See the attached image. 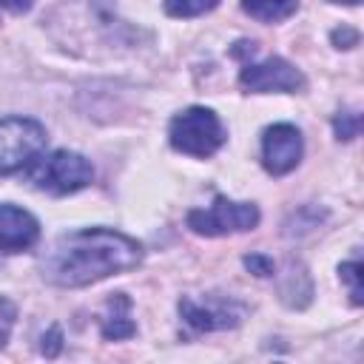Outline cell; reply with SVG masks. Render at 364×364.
<instances>
[{
  "label": "cell",
  "instance_id": "cell-1",
  "mask_svg": "<svg viewBox=\"0 0 364 364\" xmlns=\"http://www.w3.org/2000/svg\"><path fill=\"white\" fill-rule=\"evenodd\" d=\"M139 259L142 247L136 239L108 228H85L63 233L40 259V270L48 284L85 287L100 279L134 270Z\"/></svg>",
  "mask_w": 364,
  "mask_h": 364
},
{
  "label": "cell",
  "instance_id": "cell-2",
  "mask_svg": "<svg viewBox=\"0 0 364 364\" xmlns=\"http://www.w3.org/2000/svg\"><path fill=\"white\" fill-rule=\"evenodd\" d=\"M91 179H94L91 162L74 151H54L48 156H37L28 165V182L37 191H46L54 196L82 191L85 185H91Z\"/></svg>",
  "mask_w": 364,
  "mask_h": 364
},
{
  "label": "cell",
  "instance_id": "cell-3",
  "mask_svg": "<svg viewBox=\"0 0 364 364\" xmlns=\"http://www.w3.org/2000/svg\"><path fill=\"white\" fill-rule=\"evenodd\" d=\"M171 145L188 156H210L222 148L225 142V128L219 122V117L210 111V108H202V105H193V108H185L179 111L173 119H171Z\"/></svg>",
  "mask_w": 364,
  "mask_h": 364
},
{
  "label": "cell",
  "instance_id": "cell-4",
  "mask_svg": "<svg viewBox=\"0 0 364 364\" xmlns=\"http://www.w3.org/2000/svg\"><path fill=\"white\" fill-rule=\"evenodd\" d=\"M46 128L28 117L0 119V173L28 168L46 148Z\"/></svg>",
  "mask_w": 364,
  "mask_h": 364
},
{
  "label": "cell",
  "instance_id": "cell-5",
  "mask_svg": "<svg viewBox=\"0 0 364 364\" xmlns=\"http://www.w3.org/2000/svg\"><path fill=\"white\" fill-rule=\"evenodd\" d=\"M259 225V208L250 202H230L216 196L208 210H191L188 228L202 236H225L239 230H253Z\"/></svg>",
  "mask_w": 364,
  "mask_h": 364
},
{
  "label": "cell",
  "instance_id": "cell-6",
  "mask_svg": "<svg viewBox=\"0 0 364 364\" xmlns=\"http://www.w3.org/2000/svg\"><path fill=\"white\" fill-rule=\"evenodd\" d=\"M239 82L256 94H267V91L296 94L304 88V74L282 57H267L262 63H247L239 74Z\"/></svg>",
  "mask_w": 364,
  "mask_h": 364
},
{
  "label": "cell",
  "instance_id": "cell-7",
  "mask_svg": "<svg viewBox=\"0 0 364 364\" xmlns=\"http://www.w3.org/2000/svg\"><path fill=\"white\" fill-rule=\"evenodd\" d=\"M301 159V134L290 122H276L262 134V162L267 173H290Z\"/></svg>",
  "mask_w": 364,
  "mask_h": 364
},
{
  "label": "cell",
  "instance_id": "cell-8",
  "mask_svg": "<svg viewBox=\"0 0 364 364\" xmlns=\"http://www.w3.org/2000/svg\"><path fill=\"white\" fill-rule=\"evenodd\" d=\"M179 316L193 330H228L242 321V304L219 296H208L205 301L185 296L179 299Z\"/></svg>",
  "mask_w": 364,
  "mask_h": 364
},
{
  "label": "cell",
  "instance_id": "cell-9",
  "mask_svg": "<svg viewBox=\"0 0 364 364\" xmlns=\"http://www.w3.org/2000/svg\"><path fill=\"white\" fill-rule=\"evenodd\" d=\"M40 236L37 219L17 208V205H0V250L3 253H20L28 250Z\"/></svg>",
  "mask_w": 364,
  "mask_h": 364
},
{
  "label": "cell",
  "instance_id": "cell-10",
  "mask_svg": "<svg viewBox=\"0 0 364 364\" xmlns=\"http://www.w3.org/2000/svg\"><path fill=\"white\" fill-rule=\"evenodd\" d=\"M108 307H111V313H108L105 321H102V336L111 338V341L131 338V336L136 333V324L128 318V307H131V301L125 299V293H117V296L108 301Z\"/></svg>",
  "mask_w": 364,
  "mask_h": 364
},
{
  "label": "cell",
  "instance_id": "cell-11",
  "mask_svg": "<svg viewBox=\"0 0 364 364\" xmlns=\"http://www.w3.org/2000/svg\"><path fill=\"white\" fill-rule=\"evenodd\" d=\"M296 6H299V0H242V9L262 23H279V20L290 17L296 11Z\"/></svg>",
  "mask_w": 364,
  "mask_h": 364
},
{
  "label": "cell",
  "instance_id": "cell-12",
  "mask_svg": "<svg viewBox=\"0 0 364 364\" xmlns=\"http://www.w3.org/2000/svg\"><path fill=\"white\" fill-rule=\"evenodd\" d=\"M219 0H165V11L171 17H196L216 6Z\"/></svg>",
  "mask_w": 364,
  "mask_h": 364
},
{
  "label": "cell",
  "instance_id": "cell-13",
  "mask_svg": "<svg viewBox=\"0 0 364 364\" xmlns=\"http://www.w3.org/2000/svg\"><path fill=\"white\" fill-rule=\"evenodd\" d=\"M338 273H341V282H347V287H350L353 304H361V301H364V284H361L364 273H361V264H358V262H344V264L338 267Z\"/></svg>",
  "mask_w": 364,
  "mask_h": 364
},
{
  "label": "cell",
  "instance_id": "cell-14",
  "mask_svg": "<svg viewBox=\"0 0 364 364\" xmlns=\"http://www.w3.org/2000/svg\"><path fill=\"white\" fill-rule=\"evenodd\" d=\"M333 125H336V136H338V139H353V136H358L361 119H358V114L347 111V114H338Z\"/></svg>",
  "mask_w": 364,
  "mask_h": 364
},
{
  "label": "cell",
  "instance_id": "cell-15",
  "mask_svg": "<svg viewBox=\"0 0 364 364\" xmlns=\"http://www.w3.org/2000/svg\"><path fill=\"white\" fill-rule=\"evenodd\" d=\"M245 267L256 276H273V259L262 256V253H253V256H245Z\"/></svg>",
  "mask_w": 364,
  "mask_h": 364
},
{
  "label": "cell",
  "instance_id": "cell-16",
  "mask_svg": "<svg viewBox=\"0 0 364 364\" xmlns=\"http://www.w3.org/2000/svg\"><path fill=\"white\" fill-rule=\"evenodd\" d=\"M60 347H63V333H60V327H51V330L43 336V344H40V350H43V355L54 358V355L60 353Z\"/></svg>",
  "mask_w": 364,
  "mask_h": 364
},
{
  "label": "cell",
  "instance_id": "cell-17",
  "mask_svg": "<svg viewBox=\"0 0 364 364\" xmlns=\"http://www.w3.org/2000/svg\"><path fill=\"white\" fill-rule=\"evenodd\" d=\"M333 43H336L338 48H353V46L358 43V34H355L353 28H336V31H333Z\"/></svg>",
  "mask_w": 364,
  "mask_h": 364
},
{
  "label": "cell",
  "instance_id": "cell-18",
  "mask_svg": "<svg viewBox=\"0 0 364 364\" xmlns=\"http://www.w3.org/2000/svg\"><path fill=\"white\" fill-rule=\"evenodd\" d=\"M0 6L9 9L11 14H23V11L31 9V0H0Z\"/></svg>",
  "mask_w": 364,
  "mask_h": 364
},
{
  "label": "cell",
  "instance_id": "cell-19",
  "mask_svg": "<svg viewBox=\"0 0 364 364\" xmlns=\"http://www.w3.org/2000/svg\"><path fill=\"white\" fill-rule=\"evenodd\" d=\"M330 3H347V6H355L358 0H330Z\"/></svg>",
  "mask_w": 364,
  "mask_h": 364
},
{
  "label": "cell",
  "instance_id": "cell-20",
  "mask_svg": "<svg viewBox=\"0 0 364 364\" xmlns=\"http://www.w3.org/2000/svg\"><path fill=\"white\" fill-rule=\"evenodd\" d=\"M6 344V330H0V347Z\"/></svg>",
  "mask_w": 364,
  "mask_h": 364
}]
</instances>
